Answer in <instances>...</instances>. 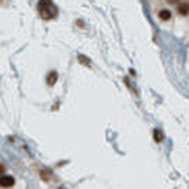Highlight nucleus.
<instances>
[{"mask_svg": "<svg viewBox=\"0 0 189 189\" xmlns=\"http://www.w3.org/2000/svg\"><path fill=\"white\" fill-rule=\"evenodd\" d=\"M57 78H59V75H57L56 71H50L49 74H47V84H49V85H54V84L57 83Z\"/></svg>", "mask_w": 189, "mask_h": 189, "instance_id": "20e7f679", "label": "nucleus"}, {"mask_svg": "<svg viewBox=\"0 0 189 189\" xmlns=\"http://www.w3.org/2000/svg\"><path fill=\"white\" fill-rule=\"evenodd\" d=\"M178 13L181 16H186L189 13V2H181L178 4Z\"/></svg>", "mask_w": 189, "mask_h": 189, "instance_id": "7ed1b4c3", "label": "nucleus"}, {"mask_svg": "<svg viewBox=\"0 0 189 189\" xmlns=\"http://www.w3.org/2000/svg\"><path fill=\"white\" fill-rule=\"evenodd\" d=\"M154 140L156 141V142H161V141H164V132H162L161 130H154Z\"/></svg>", "mask_w": 189, "mask_h": 189, "instance_id": "423d86ee", "label": "nucleus"}, {"mask_svg": "<svg viewBox=\"0 0 189 189\" xmlns=\"http://www.w3.org/2000/svg\"><path fill=\"white\" fill-rule=\"evenodd\" d=\"M37 9L41 16V19H44V20L54 19L57 16V7L53 4L51 0H38Z\"/></svg>", "mask_w": 189, "mask_h": 189, "instance_id": "f257e3e1", "label": "nucleus"}, {"mask_svg": "<svg viewBox=\"0 0 189 189\" xmlns=\"http://www.w3.org/2000/svg\"><path fill=\"white\" fill-rule=\"evenodd\" d=\"M166 2L169 4H178V2H179V0H166Z\"/></svg>", "mask_w": 189, "mask_h": 189, "instance_id": "6e6552de", "label": "nucleus"}, {"mask_svg": "<svg viewBox=\"0 0 189 189\" xmlns=\"http://www.w3.org/2000/svg\"><path fill=\"white\" fill-rule=\"evenodd\" d=\"M159 19L161 20H164V22H166V20H169L171 19V12L168 9H164V10H161L159 12Z\"/></svg>", "mask_w": 189, "mask_h": 189, "instance_id": "39448f33", "label": "nucleus"}, {"mask_svg": "<svg viewBox=\"0 0 189 189\" xmlns=\"http://www.w3.org/2000/svg\"><path fill=\"white\" fill-rule=\"evenodd\" d=\"M14 185V178L10 175H2L0 176V186L2 188H12Z\"/></svg>", "mask_w": 189, "mask_h": 189, "instance_id": "f03ea898", "label": "nucleus"}, {"mask_svg": "<svg viewBox=\"0 0 189 189\" xmlns=\"http://www.w3.org/2000/svg\"><path fill=\"white\" fill-rule=\"evenodd\" d=\"M4 174V166L2 164H0V176H2V175Z\"/></svg>", "mask_w": 189, "mask_h": 189, "instance_id": "1a4fd4ad", "label": "nucleus"}, {"mask_svg": "<svg viewBox=\"0 0 189 189\" xmlns=\"http://www.w3.org/2000/svg\"><path fill=\"white\" fill-rule=\"evenodd\" d=\"M80 60H81V63H84V64H90V61H88V59L85 60V59H84V56H80Z\"/></svg>", "mask_w": 189, "mask_h": 189, "instance_id": "0eeeda50", "label": "nucleus"}]
</instances>
